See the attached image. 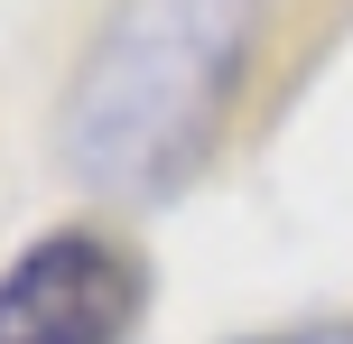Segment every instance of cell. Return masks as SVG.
I'll list each match as a JSON object with an SVG mask.
<instances>
[{
	"label": "cell",
	"mask_w": 353,
	"mask_h": 344,
	"mask_svg": "<svg viewBox=\"0 0 353 344\" xmlns=\"http://www.w3.org/2000/svg\"><path fill=\"white\" fill-rule=\"evenodd\" d=\"M261 0H112L56 103V159L112 205H168L214 159L251 74Z\"/></svg>",
	"instance_id": "cell-1"
},
{
	"label": "cell",
	"mask_w": 353,
	"mask_h": 344,
	"mask_svg": "<svg viewBox=\"0 0 353 344\" xmlns=\"http://www.w3.org/2000/svg\"><path fill=\"white\" fill-rule=\"evenodd\" d=\"M140 316V252L93 223L28 242L0 270V344H121Z\"/></svg>",
	"instance_id": "cell-2"
}]
</instances>
